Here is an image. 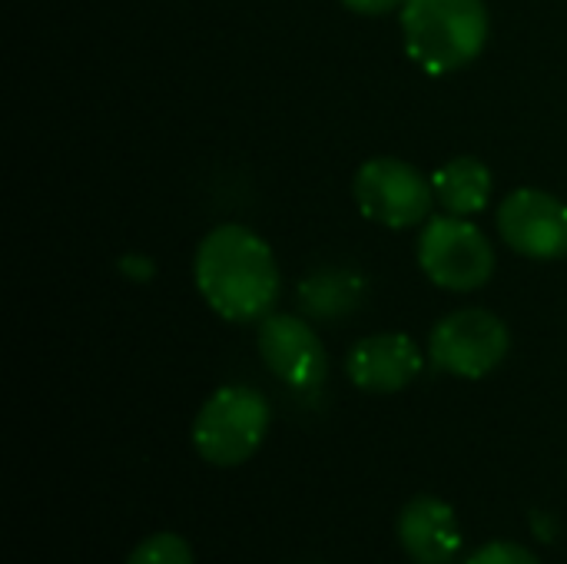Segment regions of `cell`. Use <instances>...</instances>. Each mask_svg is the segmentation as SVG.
Returning <instances> with one entry per match:
<instances>
[{
  "instance_id": "3957f363",
  "label": "cell",
  "mask_w": 567,
  "mask_h": 564,
  "mask_svg": "<svg viewBox=\"0 0 567 564\" xmlns=\"http://www.w3.org/2000/svg\"><path fill=\"white\" fill-rule=\"evenodd\" d=\"M269 419L272 412L262 392L249 386H223L203 402L193 422V445L199 459L216 469L243 465L266 442Z\"/></svg>"
},
{
  "instance_id": "6da1fadb",
  "label": "cell",
  "mask_w": 567,
  "mask_h": 564,
  "mask_svg": "<svg viewBox=\"0 0 567 564\" xmlns=\"http://www.w3.org/2000/svg\"><path fill=\"white\" fill-rule=\"evenodd\" d=\"M193 273L206 306L229 322H262L282 289L269 243L236 223L203 236Z\"/></svg>"
},
{
  "instance_id": "8992f818",
  "label": "cell",
  "mask_w": 567,
  "mask_h": 564,
  "mask_svg": "<svg viewBox=\"0 0 567 564\" xmlns=\"http://www.w3.org/2000/svg\"><path fill=\"white\" fill-rule=\"evenodd\" d=\"M508 326L488 309L449 312L429 339V359L435 369L458 379H485L508 356Z\"/></svg>"
},
{
  "instance_id": "5bb4252c",
  "label": "cell",
  "mask_w": 567,
  "mask_h": 564,
  "mask_svg": "<svg viewBox=\"0 0 567 564\" xmlns=\"http://www.w3.org/2000/svg\"><path fill=\"white\" fill-rule=\"evenodd\" d=\"M468 564H542L538 562V555H532L525 545H518V542H488V545H482Z\"/></svg>"
},
{
  "instance_id": "ba28073f",
  "label": "cell",
  "mask_w": 567,
  "mask_h": 564,
  "mask_svg": "<svg viewBox=\"0 0 567 564\" xmlns=\"http://www.w3.org/2000/svg\"><path fill=\"white\" fill-rule=\"evenodd\" d=\"M259 356L266 369L292 389H316L326 379V349L316 329L299 316H266L259 322Z\"/></svg>"
},
{
  "instance_id": "4fadbf2b",
  "label": "cell",
  "mask_w": 567,
  "mask_h": 564,
  "mask_svg": "<svg viewBox=\"0 0 567 564\" xmlns=\"http://www.w3.org/2000/svg\"><path fill=\"white\" fill-rule=\"evenodd\" d=\"M126 564H193V548L186 545V539L173 535V532H159L150 535L146 542H140Z\"/></svg>"
},
{
  "instance_id": "9c48e42d",
  "label": "cell",
  "mask_w": 567,
  "mask_h": 564,
  "mask_svg": "<svg viewBox=\"0 0 567 564\" xmlns=\"http://www.w3.org/2000/svg\"><path fill=\"white\" fill-rule=\"evenodd\" d=\"M346 372L355 389L372 396H392L419 379L422 349L405 332H379L355 342L346 359Z\"/></svg>"
},
{
  "instance_id": "7c38bea8",
  "label": "cell",
  "mask_w": 567,
  "mask_h": 564,
  "mask_svg": "<svg viewBox=\"0 0 567 564\" xmlns=\"http://www.w3.org/2000/svg\"><path fill=\"white\" fill-rule=\"evenodd\" d=\"M362 299V279L342 269H326V273H312L302 286H299V306L312 316V319H339L349 316Z\"/></svg>"
},
{
  "instance_id": "30bf717a",
  "label": "cell",
  "mask_w": 567,
  "mask_h": 564,
  "mask_svg": "<svg viewBox=\"0 0 567 564\" xmlns=\"http://www.w3.org/2000/svg\"><path fill=\"white\" fill-rule=\"evenodd\" d=\"M395 535L415 564H449L462 548L455 509L435 495H415L399 512Z\"/></svg>"
},
{
  "instance_id": "52a82bcc",
  "label": "cell",
  "mask_w": 567,
  "mask_h": 564,
  "mask_svg": "<svg viewBox=\"0 0 567 564\" xmlns=\"http://www.w3.org/2000/svg\"><path fill=\"white\" fill-rule=\"evenodd\" d=\"M498 233L528 259H558L567 253V203L545 189L522 186L498 206Z\"/></svg>"
},
{
  "instance_id": "9a60e30c",
  "label": "cell",
  "mask_w": 567,
  "mask_h": 564,
  "mask_svg": "<svg viewBox=\"0 0 567 564\" xmlns=\"http://www.w3.org/2000/svg\"><path fill=\"white\" fill-rule=\"evenodd\" d=\"M339 3H346L349 10L365 13V17H382V13L402 10V3H405V0H339Z\"/></svg>"
},
{
  "instance_id": "277c9868",
  "label": "cell",
  "mask_w": 567,
  "mask_h": 564,
  "mask_svg": "<svg viewBox=\"0 0 567 564\" xmlns=\"http://www.w3.org/2000/svg\"><path fill=\"white\" fill-rule=\"evenodd\" d=\"M422 273L449 293H475L495 273V249L488 236L465 216H432L419 236Z\"/></svg>"
},
{
  "instance_id": "5b68a950",
  "label": "cell",
  "mask_w": 567,
  "mask_h": 564,
  "mask_svg": "<svg viewBox=\"0 0 567 564\" xmlns=\"http://www.w3.org/2000/svg\"><path fill=\"white\" fill-rule=\"evenodd\" d=\"M352 196L365 219L389 229H409L429 223L435 203L432 180H425V173H419L412 163L395 156L365 160L355 173Z\"/></svg>"
},
{
  "instance_id": "7a4b0ae2",
  "label": "cell",
  "mask_w": 567,
  "mask_h": 564,
  "mask_svg": "<svg viewBox=\"0 0 567 564\" xmlns=\"http://www.w3.org/2000/svg\"><path fill=\"white\" fill-rule=\"evenodd\" d=\"M485 0H405L402 43L415 66L432 76L468 66L488 43Z\"/></svg>"
},
{
  "instance_id": "8fae6325",
  "label": "cell",
  "mask_w": 567,
  "mask_h": 564,
  "mask_svg": "<svg viewBox=\"0 0 567 564\" xmlns=\"http://www.w3.org/2000/svg\"><path fill=\"white\" fill-rule=\"evenodd\" d=\"M492 170L478 156H455L432 173L435 199L452 216H475L492 199Z\"/></svg>"
}]
</instances>
